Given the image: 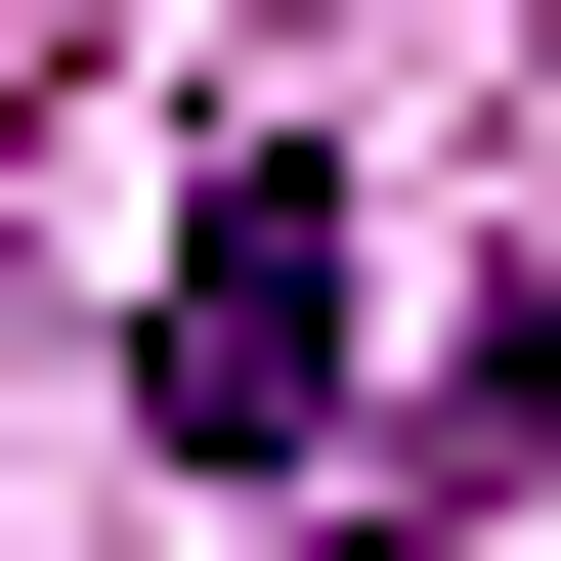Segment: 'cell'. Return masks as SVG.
I'll use <instances>...</instances> for the list:
<instances>
[{"mask_svg":"<svg viewBox=\"0 0 561 561\" xmlns=\"http://www.w3.org/2000/svg\"><path fill=\"white\" fill-rule=\"evenodd\" d=\"M432 476H561V260L476 302V389H432Z\"/></svg>","mask_w":561,"mask_h":561,"instance_id":"7a4b0ae2","label":"cell"},{"mask_svg":"<svg viewBox=\"0 0 561 561\" xmlns=\"http://www.w3.org/2000/svg\"><path fill=\"white\" fill-rule=\"evenodd\" d=\"M130 389L216 432V476H346V173H302V130L173 173V346H130Z\"/></svg>","mask_w":561,"mask_h":561,"instance_id":"6da1fadb","label":"cell"}]
</instances>
